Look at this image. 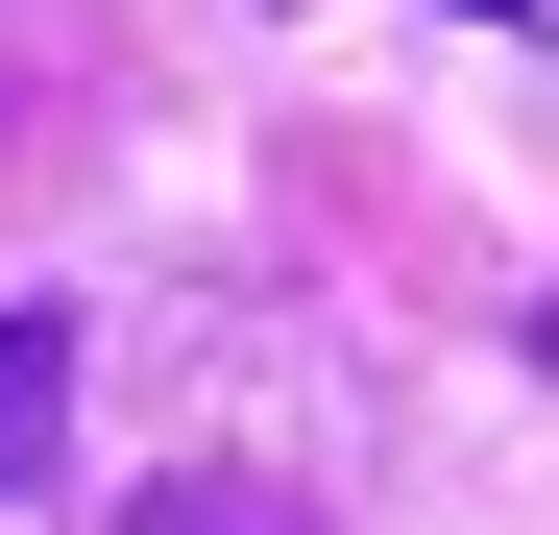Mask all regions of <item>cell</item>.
<instances>
[{"mask_svg":"<svg viewBox=\"0 0 559 535\" xmlns=\"http://www.w3.org/2000/svg\"><path fill=\"white\" fill-rule=\"evenodd\" d=\"M122 535H317V511H293V487H243V463H170Z\"/></svg>","mask_w":559,"mask_h":535,"instance_id":"obj_2","label":"cell"},{"mask_svg":"<svg viewBox=\"0 0 559 535\" xmlns=\"http://www.w3.org/2000/svg\"><path fill=\"white\" fill-rule=\"evenodd\" d=\"M49 438H73V317L25 293L0 317V487H49Z\"/></svg>","mask_w":559,"mask_h":535,"instance_id":"obj_1","label":"cell"}]
</instances>
